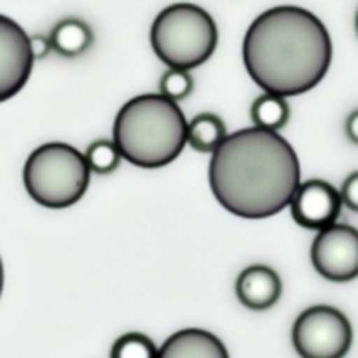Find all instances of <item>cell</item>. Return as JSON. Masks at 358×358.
Returning a JSON list of instances; mask_svg holds the SVG:
<instances>
[{"label":"cell","mask_w":358,"mask_h":358,"mask_svg":"<svg viewBox=\"0 0 358 358\" xmlns=\"http://www.w3.org/2000/svg\"><path fill=\"white\" fill-rule=\"evenodd\" d=\"M208 182L224 210L247 220L269 219L292 201L301 184L299 156L278 131L238 129L212 152Z\"/></svg>","instance_id":"6da1fadb"},{"label":"cell","mask_w":358,"mask_h":358,"mask_svg":"<svg viewBox=\"0 0 358 358\" xmlns=\"http://www.w3.org/2000/svg\"><path fill=\"white\" fill-rule=\"evenodd\" d=\"M219 44V28L208 10L191 2L164 7L150 27L152 51L168 69H198Z\"/></svg>","instance_id":"277c9868"},{"label":"cell","mask_w":358,"mask_h":358,"mask_svg":"<svg viewBox=\"0 0 358 358\" xmlns=\"http://www.w3.org/2000/svg\"><path fill=\"white\" fill-rule=\"evenodd\" d=\"M252 122L262 129L280 131L285 128L290 119V105L285 96L275 93H266L255 98L250 108Z\"/></svg>","instance_id":"5bb4252c"},{"label":"cell","mask_w":358,"mask_h":358,"mask_svg":"<svg viewBox=\"0 0 358 358\" xmlns=\"http://www.w3.org/2000/svg\"><path fill=\"white\" fill-rule=\"evenodd\" d=\"M51 49L65 58H77L93 45L94 34L86 21L79 17H65L58 21L49 34Z\"/></svg>","instance_id":"7c38bea8"},{"label":"cell","mask_w":358,"mask_h":358,"mask_svg":"<svg viewBox=\"0 0 358 358\" xmlns=\"http://www.w3.org/2000/svg\"><path fill=\"white\" fill-rule=\"evenodd\" d=\"M339 198H341V203L350 208L352 212H357L358 210V171H353L345 182H343L341 189H339Z\"/></svg>","instance_id":"ac0fdd59"},{"label":"cell","mask_w":358,"mask_h":358,"mask_svg":"<svg viewBox=\"0 0 358 358\" xmlns=\"http://www.w3.org/2000/svg\"><path fill=\"white\" fill-rule=\"evenodd\" d=\"M227 136L226 122L212 112H201L191 121L185 129V143L196 152L212 154Z\"/></svg>","instance_id":"4fadbf2b"},{"label":"cell","mask_w":358,"mask_h":358,"mask_svg":"<svg viewBox=\"0 0 358 358\" xmlns=\"http://www.w3.org/2000/svg\"><path fill=\"white\" fill-rule=\"evenodd\" d=\"M3 262H2V257H0V296H2V290H3Z\"/></svg>","instance_id":"44dd1931"},{"label":"cell","mask_w":358,"mask_h":358,"mask_svg":"<svg viewBox=\"0 0 358 358\" xmlns=\"http://www.w3.org/2000/svg\"><path fill=\"white\" fill-rule=\"evenodd\" d=\"M90 182L84 154L65 142L42 143L31 150L23 166L24 189L44 208H70L83 199Z\"/></svg>","instance_id":"5b68a950"},{"label":"cell","mask_w":358,"mask_h":358,"mask_svg":"<svg viewBox=\"0 0 358 358\" xmlns=\"http://www.w3.org/2000/svg\"><path fill=\"white\" fill-rule=\"evenodd\" d=\"M352 341L350 320L329 304L304 310L292 327V345L301 358H345Z\"/></svg>","instance_id":"8992f818"},{"label":"cell","mask_w":358,"mask_h":358,"mask_svg":"<svg viewBox=\"0 0 358 358\" xmlns=\"http://www.w3.org/2000/svg\"><path fill=\"white\" fill-rule=\"evenodd\" d=\"M289 206L297 226L320 231L339 219L343 203L334 185L322 178H311L301 180Z\"/></svg>","instance_id":"9c48e42d"},{"label":"cell","mask_w":358,"mask_h":358,"mask_svg":"<svg viewBox=\"0 0 358 358\" xmlns=\"http://www.w3.org/2000/svg\"><path fill=\"white\" fill-rule=\"evenodd\" d=\"M30 48H31V52H34L35 59L45 58V56L52 51L51 41H49V37H45V35H31Z\"/></svg>","instance_id":"d6986e66"},{"label":"cell","mask_w":358,"mask_h":358,"mask_svg":"<svg viewBox=\"0 0 358 358\" xmlns=\"http://www.w3.org/2000/svg\"><path fill=\"white\" fill-rule=\"evenodd\" d=\"M282 280L278 273L264 264H252L236 280V296L245 308L266 311L278 303L282 296Z\"/></svg>","instance_id":"30bf717a"},{"label":"cell","mask_w":358,"mask_h":358,"mask_svg":"<svg viewBox=\"0 0 358 358\" xmlns=\"http://www.w3.org/2000/svg\"><path fill=\"white\" fill-rule=\"evenodd\" d=\"M194 90V79H192L189 70L182 69H168L161 76L159 80V93L166 96L168 100L180 101L187 98Z\"/></svg>","instance_id":"e0dca14e"},{"label":"cell","mask_w":358,"mask_h":358,"mask_svg":"<svg viewBox=\"0 0 358 358\" xmlns=\"http://www.w3.org/2000/svg\"><path fill=\"white\" fill-rule=\"evenodd\" d=\"M157 358H229V352L205 329H182L157 348Z\"/></svg>","instance_id":"8fae6325"},{"label":"cell","mask_w":358,"mask_h":358,"mask_svg":"<svg viewBox=\"0 0 358 358\" xmlns=\"http://www.w3.org/2000/svg\"><path fill=\"white\" fill-rule=\"evenodd\" d=\"M243 63L266 93L299 96L324 80L332 63V38L324 21L297 6L259 14L243 38Z\"/></svg>","instance_id":"7a4b0ae2"},{"label":"cell","mask_w":358,"mask_h":358,"mask_svg":"<svg viewBox=\"0 0 358 358\" xmlns=\"http://www.w3.org/2000/svg\"><path fill=\"white\" fill-rule=\"evenodd\" d=\"M110 358H157V346L142 332H128L114 343Z\"/></svg>","instance_id":"2e32d148"},{"label":"cell","mask_w":358,"mask_h":358,"mask_svg":"<svg viewBox=\"0 0 358 358\" xmlns=\"http://www.w3.org/2000/svg\"><path fill=\"white\" fill-rule=\"evenodd\" d=\"M34 63L30 35L13 17L0 14V103L27 86Z\"/></svg>","instance_id":"ba28073f"},{"label":"cell","mask_w":358,"mask_h":358,"mask_svg":"<svg viewBox=\"0 0 358 358\" xmlns=\"http://www.w3.org/2000/svg\"><path fill=\"white\" fill-rule=\"evenodd\" d=\"M357 124H358V112H352L348 117V121H346V126H345V131L346 135L350 136V140L352 142H358V133H357Z\"/></svg>","instance_id":"ffe728a7"},{"label":"cell","mask_w":358,"mask_h":358,"mask_svg":"<svg viewBox=\"0 0 358 358\" xmlns=\"http://www.w3.org/2000/svg\"><path fill=\"white\" fill-rule=\"evenodd\" d=\"M187 119L177 101L161 93L138 94L119 108L114 140L122 159L156 170L173 163L185 143Z\"/></svg>","instance_id":"3957f363"},{"label":"cell","mask_w":358,"mask_h":358,"mask_svg":"<svg viewBox=\"0 0 358 358\" xmlns=\"http://www.w3.org/2000/svg\"><path fill=\"white\" fill-rule=\"evenodd\" d=\"M311 262L329 282H352L358 275V231L350 224L334 222L317 231L311 243Z\"/></svg>","instance_id":"52a82bcc"},{"label":"cell","mask_w":358,"mask_h":358,"mask_svg":"<svg viewBox=\"0 0 358 358\" xmlns=\"http://www.w3.org/2000/svg\"><path fill=\"white\" fill-rule=\"evenodd\" d=\"M84 159H86V164L91 173L110 175L117 170L122 157L112 140L100 138L90 143L86 154H84Z\"/></svg>","instance_id":"9a60e30c"}]
</instances>
